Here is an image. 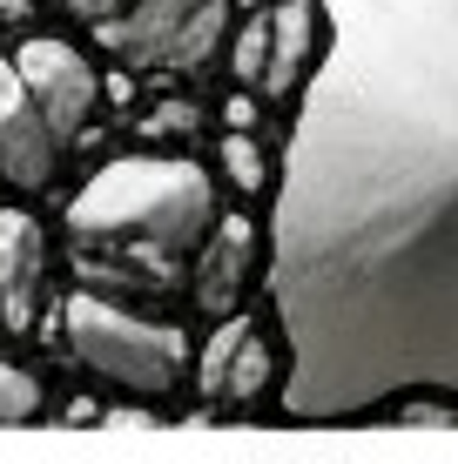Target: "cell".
Instances as JSON below:
<instances>
[{"label": "cell", "mask_w": 458, "mask_h": 464, "mask_svg": "<svg viewBox=\"0 0 458 464\" xmlns=\"http://www.w3.org/2000/svg\"><path fill=\"white\" fill-rule=\"evenodd\" d=\"M324 54L277 169V404L344 424L458 404V0H317Z\"/></svg>", "instance_id": "1"}, {"label": "cell", "mask_w": 458, "mask_h": 464, "mask_svg": "<svg viewBox=\"0 0 458 464\" xmlns=\"http://www.w3.org/2000/svg\"><path fill=\"white\" fill-rule=\"evenodd\" d=\"M216 216V188L196 162L176 155H129L108 162L68 202L74 236H141L155 256H189Z\"/></svg>", "instance_id": "2"}, {"label": "cell", "mask_w": 458, "mask_h": 464, "mask_svg": "<svg viewBox=\"0 0 458 464\" xmlns=\"http://www.w3.org/2000/svg\"><path fill=\"white\" fill-rule=\"evenodd\" d=\"M68 350L94 377L122 383V391H141V397H169L182 383V363H189L182 330L141 324V316L115 310V303H102L88 290L68 296Z\"/></svg>", "instance_id": "3"}, {"label": "cell", "mask_w": 458, "mask_h": 464, "mask_svg": "<svg viewBox=\"0 0 458 464\" xmlns=\"http://www.w3.org/2000/svg\"><path fill=\"white\" fill-rule=\"evenodd\" d=\"M102 47L129 68H202L229 34V0H135L129 14H102Z\"/></svg>", "instance_id": "4"}, {"label": "cell", "mask_w": 458, "mask_h": 464, "mask_svg": "<svg viewBox=\"0 0 458 464\" xmlns=\"http://www.w3.org/2000/svg\"><path fill=\"white\" fill-rule=\"evenodd\" d=\"M14 68H21L27 94L41 102V115H47V128H54L61 141H74V135H82L88 115H94V102H102V82H94V68H88L82 54H74L68 41H54V34L21 41Z\"/></svg>", "instance_id": "5"}, {"label": "cell", "mask_w": 458, "mask_h": 464, "mask_svg": "<svg viewBox=\"0 0 458 464\" xmlns=\"http://www.w3.org/2000/svg\"><path fill=\"white\" fill-rule=\"evenodd\" d=\"M54 162H61V135L47 128L41 102L27 94L21 68L0 61V175L14 188H47L54 182Z\"/></svg>", "instance_id": "6"}, {"label": "cell", "mask_w": 458, "mask_h": 464, "mask_svg": "<svg viewBox=\"0 0 458 464\" xmlns=\"http://www.w3.org/2000/svg\"><path fill=\"white\" fill-rule=\"evenodd\" d=\"M41 269H47L41 222L27 209H0V324H7V330H34Z\"/></svg>", "instance_id": "7"}, {"label": "cell", "mask_w": 458, "mask_h": 464, "mask_svg": "<svg viewBox=\"0 0 458 464\" xmlns=\"http://www.w3.org/2000/svg\"><path fill=\"white\" fill-rule=\"evenodd\" d=\"M249 269H257V222L249 216H223L216 236H210V249H202V269H196V303L210 316H236Z\"/></svg>", "instance_id": "8"}, {"label": "cell", "mask_w": 458, "mask_h": 464, "mask_svg": "<svg viewBox=\"0 0 458 464\" xmlns=\"http://www.w3.org/2000/svg\"><path fill=\"white\" fill-rule=\"evenodd\" d=\"M317 0H283V7L270 14V68H263V94H297L310 82V68H317V61H310V34H317Z\"/></svg>", "instance_id": "9"}, {"label": "cell", "mask_w": 458, "mask_h": 464, "mask_svg": "<svg viewBox=\"0 0 458 464\" xmlns=\"http://www.w3.org/2000/svg\"><path fill=\"white\" fill-rule=\"evenodd\" d=\"M249 316H223V330H216L210 343H202V363H196V383H202V397H216L223 404V377H229V363H236V350H243V337H249Z\"/></svg>", "instance_id": "10"}, {"label": "cell", "mask_w": 458, "mask_h": 464, "mask_svg": "<svg viewBox=\"0 0 458 464\" xmlns=\"http://www.w3.org/2000/svg\"><path fill=\"white\" fill-rule=\"evenodd\" d=\"M263 391H270V343L249 330L243 350H236V363H229V377H223V404H257Z\"/></svg>", "instance_id": "11"}, {"label": "cell", "mask_w": 458, "mask_h": 464, "mask_svg": "<svg viewBox=\"0 0 458 464\" xmlns=\"http://www.w3.org/2000/svg\"><path fill=\"white\" fill-rule=\"evenodd\" d=\"M41 418V377L21 363H0V424H34Z\"/></svg>", "instance_id": "12"}, {"label": "cell", "mask_w": 458, "mask_h": 464, "mask_svg": "<svg viewBox=\"0 0 458 464\" xmlns=\"http://www.w3.org/2000/svg\"><path fill=\"white\" fill-rule=\"evenodd\" d=\"M229 68H236V82H243V88H263V68H270V21H263V14L236 34Z\"/></svg>", "instance_id": "13"}, {"label": "cell", "mask_w": 458, "mask_h": 464, "mask_svg": "<svg viewBox=\"0 0 458 464\" xmlns=\"http://www.w3.org/2000/svg\"><path fill=\"white\" fill-rule=\"evenodd\" d=\"M223 169H229V182L243 188V196H257V188L270 182V169H263V155H257V141H249V135H229L223 141Z\"/></svg>", "instance_id": "14"}, {"label": "cell", "mask_w": 458, "mask_h": 464, "mask_svg": "<svg viewBox=\"0 0 458 464\" xmlns=\"http://www.w3.org/2000/svg\"><path fill=\"white\" fill-rule=\"evenodd\" d=\"M249 121H257V108H249V94H236V102H229V128H236V135H243Z\"/></svg>", "instance_id": "15"}, {"label": "cell", "mask_w": 458, "mask_h": 464, "mask_svg": "<svg viewBox=\"0 0 458 464\" xmlns=\"http://www.w3.org/2000/svg\"><path fill=\"white\" fill-rule=\"evenodd\" d=\"M68 424H102V404H88V397H74V404H68Z\"/></svg>", "instance_id": "16"}, {"label": "cell", "mask_w": 458, "mask_h": 464, "mask_svg": "<svg viewBox=\"0 0 458 464\" xmlns=\"http://www.w3.org/2000/svg\"><path fill=\"white\" fill-rule=\"evenodd\" d=\"M68 7H88V14H102V0H68Z\"/></svg>", "instance_id": "17"}]
</instances>
